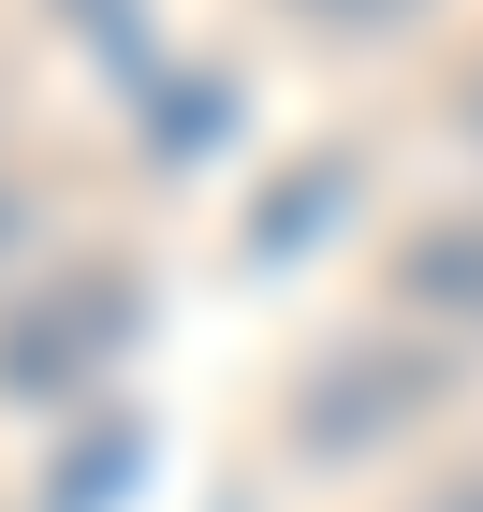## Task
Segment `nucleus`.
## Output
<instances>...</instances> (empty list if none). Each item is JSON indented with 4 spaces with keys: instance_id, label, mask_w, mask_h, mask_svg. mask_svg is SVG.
Returning a JSON list of instances; mask_svg holds the SVG:
<instances>
[{
    "instance_id": "f03ea898",
    "label": "nucleus",
    "mask_w": 483,
    "mask_h": 512,
    "mask_svg": "<svg viewBox=\"0 0 483 512\" xmlns=\"http://www.w3.org/2000/svg\"><path fill=\"white\" fill-rule=\"evenodd\" d=\"M308 15H337V30H381V15H410V0H308Z\"/></svg>"
},
{
    "instance_id": "f257e3e1",
    "label": "nucleus",
    "mask_w": 483,
    "mask_h": 512,
    "mask_svg": "<svg viewBox=\"0 0 483 512\" xmlns=\"http://www.w3.org/2000/svg\"><path fill=\"white\" fill-rule=\"evenodd\" d=\"M410 293H440V308H483V235H469V220L410 249Z\"/></svg>"
}]
</instances>
